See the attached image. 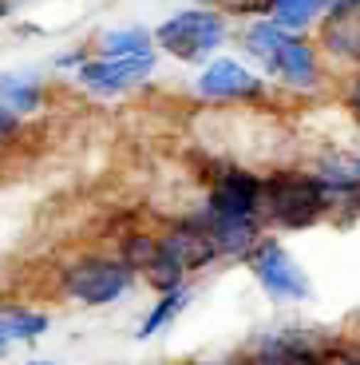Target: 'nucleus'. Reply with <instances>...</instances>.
<instances>
[{
	"mask_svg": "<svg viewBox=\"0 0 360 365\" xmlns=\"http://www.w3.org/2000/svg\"><path fill=\"white\" fill-rule=\"evenodd\" d=\"M115 250L135 266L143 286H151L154 294L182 282H198L206 270L222 266L214 238H210L198 210L174 215V219L159 222L151 230H127Z\"/></svg>",
	"mask_w": 360,
	"mask_h": 365,
	"instance_id": "nucleus-1",
	"label": "nucleus"
},
{
	"mask_svg": "<svg viewBox=\"0 0 360 365\" xmlns=\"http://www.w3.org/2000/svg\"><path fill=\"white\" fill-rule=\"evenodd\" d=\"M143 286L139 270L119 250H80L55 266V294L80 310L119 306Z\"/></svg>",
	"mask_w": 360,
	"mask_h": 365,
	"instance_id": "nucleus-2",
	"label": "nucleus"
},
{
	"mask_svg": "<svg viewBox=\"0 0 360 365\" xmlns=\"http://www.w3.org/2000/svg\"><path fill=\"white\" fill-rule=\"evenodd\" d=\"M344 334L309 322H270L238 346L250 365H337Z\"/></svg>",
	"mask_w": 360,
	"mask_h": 365,
	"instance_id": "nucleus-3",
	"label": "nucleus"
},
{
	"mask_svg": "<svg viewBox=\"0 0 360 365\" xmlns=\"http://www.w3.org/2000/svg\"><path fill=\"white\" fill-rule=\"evenodd\" d=\"M52 68L68 72V80L91 100H127L154 80L159 56H103L80 44L63 52L60 60H52Z\"/></svg>",
	"mask_w": 360,
	"mask_h": 365,
	"instance_id": "nucleus-4",
	"label": "nucleus"
},
{
	"mask_svg": "<svg viewBox=\"0 0 360 365\" xmlns=\"http://www.w3.org/2000/svg\"><path fill=\"white\" fill-rule=\"evenodd\" d=\"M159 56H171L179 64H206L210 56H218L230 40H234V20L226 16L218 4H186L174 9L151 28Z\"/></svg>",
	"mask_w": 360,
	"mask_h": 365,
	"instance_id": "nucleus-5",
	"label": "nucleus"
},
{
	"mask_svg": "<svg viewBox=\"0 0 360 365\" xmlns=\"http://www.w3.org/2000/svg\"><path fill=\"white\" fill-rule=\"evenodd\" d=\"M333 219L329 199L305 163H277L265 171V227L273 235H297Z\"/></svg>",
	"mask_w": 360,
	"mask_h": 365,
	"instance_id": "nucleus-6",
	"label": "nucleus"
},
{
	"mask_svg": "<svg viewBox=\"0 0 360 365\" xmlns=\"http://www.w3.org/2000/svg\"><path fill=\"white\" fill-rule=\"evenodd\" d=\"M238 266H245L253 286H258V290L265 294V302H273V306H305L317 294V286H313V278H309V270L301 266V258L293 255V250L285 247V238L273 235V230H265V235L245 250V258Z\"/></svg>",
	"mask_w": 360,
	"mask_h": 365,
	"instance_id": "nucleus-7",
	"label": "nucleus"
},
{
	"mask_svg": "<svg viewBox=\"0 0 360 365\" xmlns=\"http://www.w3.org/2000/svg\"><path fill=\"white\" fill-rule=\"evenodd\" d=\"M190 91L206 108H261L277 88L250 60L218 52V56H210L206 64H198V72L190 80Z\"/></svg>",
	"mask_w": 360,
	"mask_h": 365,
	"instance_id": "nucleus-8",
	"label": "nucleus"
},
{
	"mask_svg": "<svg viewBox=\"0 0 360 365\" xmlns=\"http://www.w3.org/2000/svg\"><path fill=\"white\" fill-rule=\"evenodd\" d=\"M198 207L218 219H265V171L242 159H214Z\"/></svg>",
	"mask_w": 360,
	"mask_h": 365,
	"instance_id": "nucleus-9",
	"label": "nucleus"
},
{
	"mask_svg": "<svg viewBox=\"0 0 360 365\" xmlns=\"http://www.w3.org/2000/svg\"><path fill=\"white\" fill-rule=\"evenodd\" d=\"M261 72L273 88L289 96H317L329 88V60L313 32H289L261 64Z\"/></svg>",
	"mask_w": 360,
	"mask_h": 365,
	"instance_id": "nucleus-10",
	"label": "nucleus"
},
{
	"mask_svg": "<svg viewBox=\"0 0 360 365\" xmlns=\"http://www.w3.org/2000/svg\"><path fill=\"white\" fill-rule=\"evenodd\" d=\"M309 175L329 199L337 227H356L360 222V147H324L305 159Z\"/></svg>",
	"mask_w": 360,
	"mask_h": 365,
	"instance_id": "nucleus-11",
	"label": "nucleus"
},
{
	"mask_svg": "<svg viewBox=\"0 0 360 365\" xmlns=\"http://www.w3.org/2000/svg\"><path fill=\"white\" fill-rule=\"evenodd\" d=\"M324 60L344 64V72L360 68V0H333L324 20L313 28Z\"/></svg>",
	"mask_w": 360,
	"mask_h": 365,
	"instance_id": "nucleus-12",
	"label": "nucleus"
},
{
	"mask_svg": "<svg viewBox=\"0 0 360 365\" xmlns=\"http://www.w3.org/2000/svg\"><path fill=\"white\" fill-rule=\"evenodd\" d=\"M194 294H198V282H182V286H171V290H159L151 298V306L143 310V318H139L135 341H151V338H159V334H166V329L190 310Z\"/></svg>",
	"mask_w": 360,
	"mask_h": 365,
	"instance_id": "nucleus-13",
	"label": "nucleus"
},
{
	"mask_svg": "<svg viewBox=\"0 0 360 365\" xmlns=\"http://www.w3.org/2000/svg\"><path fill=\"white\" fill-rule=\"evenodd\" d=\"M0 103L12 108L16 115L32 119L36 111L48 108V80L32 68H12V72H0Z\"/></svg>",
	"mask_w": 360,
	"mask_h": 365,
	"instance_id": "nucleus-14",
	"label": "nucleus"
},
{
	"mask_svg": "<svg viewBox=\"0 0 360 365\" xmlns=\"http://www.w3.org/2000/svg\"><path fill=\"white\" fill-rule=\"evenodd\" d=\"M52 329V314L28 302H0V338L9 346H36Z\"/></svg>",
	"mask_w": 360,
	"mask_h": 365,
	"instance_id": "nucleus-15",
	"label": "nucleus"
},
{
	"mask_svg": "<svg viewBox=\"0 0 360 365\" xmlns=\"http://www.w3.org/2000/svg\"><path fill=\"white\" fill-rule=\"evenodd\" d=\"M88 48L91 52H103V56H159L151 28H139V24L103 28V32H95V40Z\"/></svg>",
	"mask_w": 360,
	"mask_h": 365,
	"instance_id": "nucleus-16",
	"label": "nucleus"
},
{
	"mask_svg": "<svg viewBox=\"0 0 360 365\" xmlns=\"http://www.w3.org/2000/svg\"><path fill=\"white\" fill-rule=\"evenodd\" d=\"M333 0H265V12L273 24H281L285 32H313L324 20Z\"/></svg>",
	"mask_w": 360,
	"mask_h": 365,
	"instance_id": "nucleus-17",
	"label": "nucleus"
},
{
	"mask_svg": "<svg viewBox=\"0 0 360 365\" xmlns=\"http://www.w3.org/2000/svg\"><path fill=\"white\" fill-rule=\"evenodd\" d=\"M337 100H341L344 115L352 119L360 128V68H352V72H344V80L337 83Z\"/></svg>",
	"mask_w": 360,
	"mask_h": 365,
	"instance_id": "nucleus-18",
	"label": "nucleus"
},
{
	"mask_svg": "<svg viewBox=\"0 0 360 365\" xmlns=\"http://www.w3.org/2000/svg\"><path fill=\"white\" fill-rule=\"evenodd\" d=\"M24 135H28V119L0 103V151H12Z\"/></svg>",
	"mask_w": 360,
	"mask_h": 365,
	"instance_id": "nucleus-19",
	"label": "nucleus"
},
{
	"mask_svg": "<svg viewBox=\"0 0 360 365\" xmlns=\"http://www.w3.org/2000/svg\"><path fill=\"white\" fill-rule=\"evenodd\" d=\"M210 4H218L230 20H253L265 12V0H210Z\"/></svg>",
	"mask_w": 360,
	"mask_h": 365,
	"instance_id": "nucleus-20",
	"label": "nucleus"
},
{
	"mask_svg": "<svg viewBox=\"0 0 360 365\" xmlns=\"http://www.w3.org/2000/svg\"><path fill=\"white\" fill-rule=\"evenodd\" d=\"M341 365H360V329H356V334H344V346H341Z\"/></svg>",
	"mask_w": 360,
	"mask_h": 365,
	"instance_id": "nucleus-21",
	"label": "nucleus"
},
{
	"mask_svg": "<svg viewBox=\"0 0 360 365\" xmlns=\"http://www.w3.org/2000/svg\"><path fill=\"white\" fill-rule=\"evenodd\" d=\"M182 365H245V361L238 357V349H234V354H226V357H210V361H182Z\"/></svg>",
	"mask_w": 360,
	"mask_h": 365,
	"instance_id": "nucleus-22",
	"label": "nucleus"
},
{
	"mask_svg": "<svg viewBox=\"0 0 360 365\" xmlns=\"http://www.w3.org/2000/svg\"><path fill=\"white\" fill-rule=\"evenodd\" d=\"M16 16V9H12V0H0V24H4V20H12Z\"/></svg>",
	"mask_w": 360,
	"mask_h": 365,
	"instance_id": "nucleus-23",
	"label": "nucleus"
},
{
	"mask_svg": "<svg viewBox=\"0 0 360 365\" xmlns=\"http://www.w3.org/2000/svg\"><path fill=\"white\" fill-rule=\"evenodd\" d=\"M9 354H12V346L4 338H0V361H9Z\"/></svg>",
	"mask_w": 360,
	"mask_h": 365,
	"instance_id": "nucleus-24",
	"label": "nucleus"
},
{
	"mask_svg": "<svg viewBox=\"0 0 360 365\" xmlns=\"http://www.w3.org/2000/svg\"><path fill=\"white\" fill-rule=\"evenodd\" d=\"M20 365H55L52 357H32V361H20Z\"/></svg>",
	"mask_w": 360,
	"mask_h": 365,
	"instance_id": "nucleus-25",
	"label": "nucleus"
},
{
	"mask_svg": "<svg viewBox=\"0 0 360 365\" xmlns=\"http://www.w3.org/2000/svg\"><path fill=\"white\" fill-rule=\"evenodd\" d=\"M28 4H40V0H12V9H28Z\"/></svg>",
	"mask_w": 360,
	"mask_h": 365,
	"instance_id": "nucleus-26",
	"label": "nucleus"
},
{
	"mask_svg": "<svg viewBox=\"0 0 360 365\" xmlns=\"http://www.w3.org/2000/svg\"><path fill=\"white\" fill-rule=\"evenodd\" d=\"M337 365H341V361H337Z\"/></svg>",
	"mask_w": 360,
	"mask_h": 365,
	"instance_id": "nucleus-27",
	"label": "nucleus"
}]
</instances>
